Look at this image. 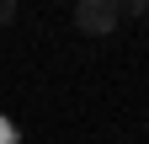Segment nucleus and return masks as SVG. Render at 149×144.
<instances>
[{
    "label": "nucleus",
    "instance_id": "1",
    "mask_svg": "<svg viewBox=\"0 0 149 144\" xmlns=\"http://www.w3.org/2000/svg\"><path fill=\"white\" fill-rule=\"evenodd\" d=\"M117 0H74V27L85 32V38H107V32H117Z\"/></svg>",
    "mask_w": 149,
    "mask_h": 144
},
{
    "label": "nucleus",
    "instance_id": "2",
    "mask_svg": "<svg viewBox=\"0 0 149 144\" xmlns=\"http://www.w3.org/2000/svg\"><path fill=\"white\" fill-rule=\"evenodd\" d=\"M117 16H149V0H117Z\"/></svg>",
    "mask_w": 149,
    "mask_h": 144
},
{
    "label": "nucleus",
    "instance_id": "3",
    "mask_svg": "<svg viewBox=\"0 0 149 144\" xmlns=\"http://www.w3.org/2000/svg\"><path fill=\"white\" fill-rule=\"evenodd\" d=\"M16 22V0H0V27H11Z\"/></svg>",
    "mask_w": 149,
    "mask_h": 144
},
{
    "label": "nucleus",
    "instance_id": "4",
    "mask_svg": "<svg viewBox=\"0 0 149 144\" xmlns=\"http://www.w3.org/2000/svg\"><path fill=\"white\" fill-rule=\"evenodd\" d=\"M16 139V128H11V117H0V144H11Z\"/></svg>",
    "mask_w": 149,
    "mask_h": 144
},
{
    "label": "nucleus",
    "instance_id": "5",
    "mask_svg": "<svg viewBox=\"0 0 149 144\" xmlns=\"http://www.w3.org/2000/svg\"><path fill=\"white\" fill-rule=\"evenodd\" d=\"M144 134H149V123H144Z\"/></svg>",
    "mask_w": 149,
    "mask_h": 144
}]
</instances>
